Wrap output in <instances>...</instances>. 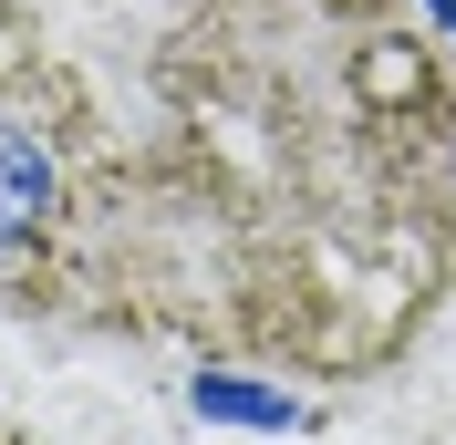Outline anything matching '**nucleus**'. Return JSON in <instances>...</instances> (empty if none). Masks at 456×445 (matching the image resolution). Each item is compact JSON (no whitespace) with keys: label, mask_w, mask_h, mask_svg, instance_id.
Returning a JSON list of instances; mask_svg holds the SVG:
<instances>
[{"label":"nucleus","mask_w":456,"mask_h":445,"mask_svg":"<svg viewBox=\"0 0 456 445\" xmlns=\"http://www.w3.org/2000/svg\"><path fill=\"white\" fill-rule=\"evenodd\" d=\"M42 218H53V156H42V135L0 125V249L31 239Z\"/></svg>","instance_id":"f257e3e1"}]
</instances>
